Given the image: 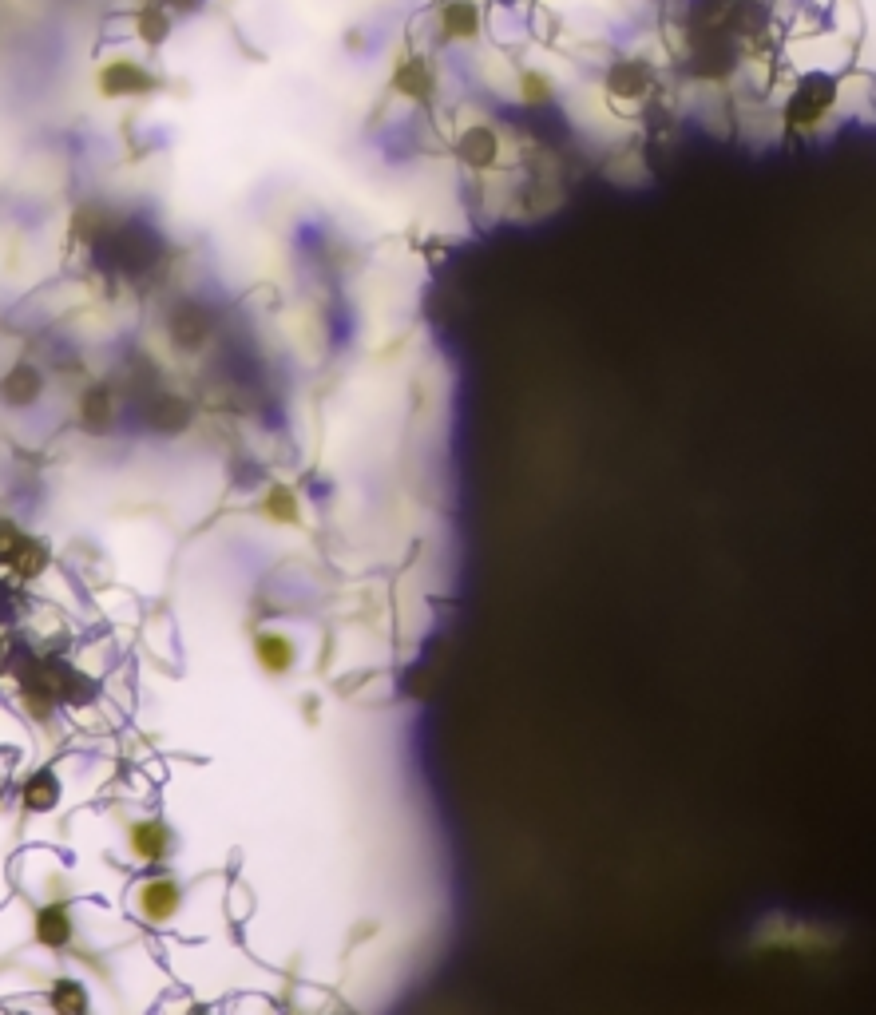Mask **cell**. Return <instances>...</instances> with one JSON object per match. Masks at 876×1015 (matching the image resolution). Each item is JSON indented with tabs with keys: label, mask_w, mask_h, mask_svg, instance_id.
<instances>
[{
	"label": "cell",
	"mask_w": 876,
	"mask_h": 1015,
	"mask_svg": "<svg viewBox=\"0 0 876 1015\" xmlns=\"http://www.w3.org/2000/svg\"><path fill=\"white\" fill-rule=\"evenodd\" d=\"M100 88H104V96H143V92L155 88V76L143 64L119 56V60H108L100 68Z\"/></svg>",
	"instance_id": "obj_1"
},
{
	"label": "cell",
	"mask_w": 876,
	"mask_h": 1015,
	"mask_svg": "<svg viewBox=\"0 0 876 1015\" xmlns=\"http://www.w3.org/2000/svg\"><path fill=\"white\" fill-rule=\"evenodd\" d=\"M829 104H833V80L829 76H805V84L789 100V119L809 127V123H817L821 115L829 112Z\"/></svg>",
	"instance_id": "obj_2"
},
{
	"label": "cell",
	"mask_w": 876,
	"mask_h": 1015,
	"mask_svg": "<svg viewBox=\"0 0 876 1015\" xmlns=\"http://www.w3.org/2000/svg\"><path fill=\"white\" fill-rule=\"evenodd\" d=\"M393 88L409 100H429L433 96V68L425 56H405L397 68H393Z\"/></svg>",
	"instance_id": "obj_3"
},
{
	"label": "cell",
	"mask_w": 876,
	"mask_h": 1015,
	"mask_svg": "<svg viewBox=\"0 0 876 1015\" xmlns=\"http://www.w3.org/2000/svg\"><path fill=\"white\" fill-rule=\"evenodd\" d=\"M444 40H472L480 32V8L472 0H448L437 16Z\"/></svg>",
	"instance_id": "obj_4"
},
{
	"label": "cell",
	"mask_w": 876,
	"mask_h": 1015,
	"mask_svg": "<svg viewBox=\"0 0 876 1015\" xmlns=\"http://www.w3.org/2000/svg\"><path fill=\"white\" fill-rule=\"evenodd\" d=\"M254 655H258V663H262L266 675H286V671L294 667V659H298L294 643H290L286 635H278V631H262L258 643H254Z\"/></svg>",
	"instance_id": "obj_5"
},
{
	"label": "cell",
	"mask_w": 876,
	"mask_h": 1015,
	"mask_svg": "<svg viewBox=\"0 0 876 1015\" xmlns=\"http://www.w3.org/2000/svg\"><path fill=\"white\" fill-rule=\"evenodd\" d=\"M179 904H183V897H179V885L175 881H147L143 885V912H147V920H171L175 912H179Z\"/></svg>",
	"instance_id": "obj_6"
},
{
	"label": "cell",
	"mask_w": 876,
	"mask_h": 1015,
	"mask_svg": "<svg viewBox=\"0 0 876 1015\" xmlns=\"http://www.w3.org/2000/svg\"><path fill=\"white\" fill-rule=\"evenodd\" d=\"M460 155H464L472 167H488V163L496 159V131L484 127V123L468 127V131L460 135Z\"/></svg>",
	"instance_id": "obj_7"
},
{
	"label": "cell",
	"mask_w": 876,
	"mask_h": 1015,
	"mask_svg": "<svg viewBox=\"0 0 876 1015\" xmlns=\"http://www.w3.org/2000/svg\"><path fill=\"white\" fill-rule=\"evenodd\" d=\"M611 88H615V92H631V96H643V92L651 88V72H647V64H639V60H627V64H619V68L611 72Z\"/></svg>",
	"instance_id": "obj_8"
},
{
	"label": "cell",
	"mask_w": 876,
	"mask_h": 1015,
	"mask_svg": "<svg viewBox=\"0 0 876 1015\" xmlns=\"http://www.w3.org/2000/svg\"><path fill=\"white\" fill-rule=\"evenodd\" d=\"M163 845H167V833H163L155 821H147L143 837H135V853H139L143 861H159V857H163Z\"/></svg>",
	"instance_id": "obj_9"
},
{
	"label": "cell",
	"mask_w": 876,
	"mask_h": 1015,
	"mask_svg": "<svg viewBox=\"0 0 876 1015\" xmlns=\"http://www.w3.org/2000/svg\"><path fill=\"white\" fill-rule=\"evenodd\" d=\"M520 96H524V104H548L551 80L544 72H524V76H520Z\"/></svg>",
	"instance_id": "obj_10"
},
{
	"label": "cell",
	"mask_w": 876,
	"mask_h": 1015,
	"mask_svg": "<svg viewBox=\"0 0 876 1015\" xmlns=\"http://www.w3.org/2000/svg\"><path fill=\"white\" fill-rule=\"evenodd\" d=\"M159 4H163V8H167V12L175 16V12H195V8L203 4V0H159Z\"/></svg>",
	"instance_id": "obj_11"
}]
</instances>
